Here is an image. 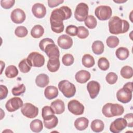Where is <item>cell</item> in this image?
Instances as JSON below:
<instances>
[{
	"mask_svg": "<svg viewBox=\"0 0 133 133\" xmlns=\"http://www.w3.org/2000/svg\"><path fill=\"white\" fill-rule=\"evenodd\" d=\"M127 122L124 118H118L111 123L110 130L113 133H119L127 127Z\"/></svg>",
	"mask_w": 133,
	"mask_h": 133,
	"instance_id": "obj_11",
	"label": "cell"
},
{
	"mask_svg": "<svg viewBox=\"0 0 133 133\" xmlns=\"http://www.w3.org/2000/svg\"><path fill=\"white\" fill-rule=\"evenodd\" d=\"M77 37L81 39H85L89 35V31L85 27L83 26H79L78 27Z\"/></svg>",
	"mask_w": 133,
	"mask_h": 133,
	"instance_id": "obj_41",
	"label": "cell"
},
{
	"mask_svg": "<svg viewBox=\"0 0 133 133\" xmlns=\"http://www.w3.org/2000/svg\"><path fill=\"white\" fill-rule=\"evenodd\" d=\"M57 43L60 48L63 49H68L73 45V39L69 36L66 34H63L58 37Z\"/></svg>",
	"mask_w": 133,
	"mask_h": 133,
	"instance_id": "obj_14",
	"label": "cell"
},
{
	"mask_svg": "<svg viewBox=\"0 0 133 133\" xmlns=\"http://www.w3.org/2000/svg\"><path fill=\"white\" fill-rule=\"evenodd\" d=\"M18 70L17 67L14 65H10L5 70V74L7 77L12 78L16 77L18 74Z\"/></svg>",
	"mask_w": 133,
	"mask_h": 133,
	"instance_id": "obj_31",
	"label": "cell"
},
{
	"mask_svg": "<svg viewBox=\"0 0 133 133\" xmlns=\"http://www.w3.org/2000/svg\"><path fill=\"white\" fill-rule=\"evenodd\" d=\"M119 42L118 38L115 36H110L106 40V43L108 47L112 48H115L118 45Z\"/></svg>",
	"mask_w": 133,
	"mask_h": 133,
	"instance_id": "obj_36",
	"label": "cell"
},
{
	"mask_svg": "<svg viewBox=\"0 0 133 133\" xmlns=\"http://www.w3.org/2000/svg\"><path fill=\"white\" fill-rule=\"evenodd\" d=\"M69 111L75 115H80L84 112V106L77 100H71L68 104Z\"/></svg>",
	"mask_w": 133,
	"mask_h": 133,
	"instance_id": "obj_9",
	"label": "cell"
},
{
	"mask_svg": "<svg viewBox=\"0 0 133 133\" xmlns=\"http://www.w3.org/2000/svg\"><path fill=\"white\" fill-rule=\"evenodd\" d=\"M58 123V118L54 115L51 118L47 119L44 120V125L46 128L50 129L55 128L56 127Z\"/></svg>",
	"mask_w": 133,
	"mask_h": 133,
	"instance_id": "obj_34",
	"label": "cell"
},
{
	"mask_svg": "<svg viewBox=\"0 0 133 133\" xmlns=\"http://www.w3.org/2000/svg\"><path fill=\"white\" fill-rule=\"evenodd\" d=\"M51 43H55L54 41L49 38H45L42 39L39 43V48L43 51H45V49L46 46Z\"/></svg>",
	"mask_w": 133,
	"mask_h": 133,
	"instance_id": "obj_44",
	"label": "cell"
},
{
	"mask_svg": "<svg viewBox=\"0 0 133 133\" xmlns=\"http://www.w3.org/2000/svg\"><path fill=\"white\" fill-rule=\"evenodd\" d=\"M112 11L109 6L101 5L96 7L95 10V14L97 18L101 21L107 20L112 16Z\"/></svg>",
	"mask_w": 133,
	"mask_h": 133,
	"instance_id": "obj_5",
	"label": "cell"
},
{
	"mask_svg": "<svg viewBox=\"0 0 133 133\" xmlns=\"http://www.w3.org/2000/svg\"><path fill=\"white\" fill-rule=\"evenodd\" d=\"M84 23L85 25L90 29L95 28L97 24V20L92 15H88L84 20Z\"/></svg>",
	"mask_w": 133,
	"mask_h": 133,
	"instance_id": "obj_33",
	"label": "cell"
},
{
	"mask_svg": "<svg viewBox=\"0 0 133 133\" xmlns=\"http://www.w3.org/2000/svg\"><path fill=\"white\" fill-rule=\"evenodd\" d=\"M111 103H107L105 105H103L102 109V114L105 116L106 117H111V116L110 113V106Z\"/></svg>",
	"mask_w": 133,
	"mask_h": 133,
	"instance_id": "obj_48",
	"label": "cell"
},
{
	"mask_svg": "<svg viewBox=\"0 0 133 133\" xmlns=\"http://www.w3.org/2000/svg\"><path fill=\"white\" fill-rule=\"evenodd\" d=\"M82 62L85 67L88 68L93 66L95 63L94 57L89 54H85L83 56Z\"/></svg>",
	"mask_w": 133,
	"mask_h": 133,
	"instance_id": "obj_28",
	"label": "cell"
},
{
	"mask_svg": "<svg viewBox=\"0 0 133 133\" xmlns=\"http://www.w3.org/2000/svg\"><path fill=\"white\" fill-rule=\"evenodd\" d=\"M48 2V6L50 8H54L55 7L60 4L63 3L64 2L63 0H54V1H51V0H49L47 1Z\"/></svg>",
	"mask_w": 133,
	"mask_h": 133,
	"instance_id": "obj_49",
	"label": "cell"
},
{
	"mask_svg": "<svg viewBox=\"0 0 133 133\" xmlns=\"http://www.w3.org/2000/svg\"><path fill=\"white\" fill-rule=\"evenodd\" d=\"M89 124V120L84 117L77 118L74 122V126L77 130H84L86 129Z\"/></svg>",
	"mask_w": 133,
	"mask_h": 133,
	"instance_id": "obj_22",
	"label": "cell"
},
{
	"mask_svg": "<svg viewBox=\"0 0 133 133\" xmlns=\"http://www.w3.org/2000/svg\"><path fill=\"white\" fill-rule=\"evenodd\" d=\"M47 67L48 70L51 72H57L60 67V61L59 58L49 59Z\"/></svg>",
	"mask_w": 133,
	"mask_h": 133,
	"instance_id": "obj_23",
	"label": "cell"
},
{
	"mask_svg": "<svg viewBox=\"0 0 133 133\" xmlns=\"http://www.w3.org/2000/svg\"><path fill=\"white\" fill-rule=\"evenodd\" d=\"M31 130L34 132H39L43 128V125L42 121L35 119L32 121L30 125Z\"/></svg>",
	"mask_w": 133,
	"mask_h": 133,
	"instance_id": "obj_29",
	"label": "cell"
},
{
	"mask_svg": "<svg viewBox=\"0 0 133 133\" xmlns=\"http://www.w3.org/2000/svg\"><path fill=\"white\" fill-rule=\"evenodd\" d=\"M15 1L14 0H1V6L5 9H8L11 8L15 4Z\"/></svg>",
	"mask_w": 133,
	"mask_h": 133,
	"instance_id": "obj_45",
	"label": "cell"
},
{
	"mask_svg": "<svg viewBox=\"0 0 133 133\" xmlns=\"http://www.w3.org/2000/svg\"><path fill=\"white\" fill-rule=\"evenodd\" d=\"M49 59L59 58L60 56V52L58 47L55 43H51L46 46L44 51Z\"/></svg>",
	"mask_w": 133,
	"mask_h": 133,
	"instance_id": "obj_16",
	"label": "cell"
},
{
	"mask_svg": "<svg viewBox=\"0 0 133 133\" xmlns=\"http://www.w3.org/2000/svg\"><path fill=\"white\" fill-rule=\"evenodd\" d=\"M118 79V76L117 75V74L114 73V72H109L105 77V79L107 82L110 84V85H112V84H114L117 81Z\"/></svg>",
	"mask_w": 133,
	"mask_h": 133,
	"instance_id": "obj_42",
	"label": "cell"
},
{
	"mask_svg": "<svg viewBox=\"0 0 133 133\" xmlns=\"http://www.w3.org/2000/svg\"><path fill=\"white\" fill-rule=\"evenodd\" d=\"M74 61V57L70 54H65L62 58V63L65 66H70L72 65Z\"/></svg>",
	"mask_w": 133,
	"mask_h": 133,
	"instance_id": "obj_39",
	"label": "cell"
},
{
	"mask_svg": "<svg viewBox=\"0 0 133 133\" xmlns=\"http://www.w3.org/2000/svg\"><path fill=\"white\" fill-rule=\"evenodd\" d=\"M29 63L34 67L40 68L45 63V58L43 55L38 52H31L27 57Z\"/></svg>",
	"mask_w": 133,
	"mask_h": 133,
	"instance_id": "obj_6",
	"label": "cell"
},
{
	"mask_svg": "<svg viewBox=\"0 0 133 133\" xmlns=\"http://www.w3.org/2000/svg\"><path fill=\"white\" fill-rule=\"evenodd\" d=\"M26 16L24 11L20 9L17 8L12 11L10 15V18L13 22L20 24L23 23L25 20Z\"/></svg>",
	"mask_w": 133,
	"mask_h": 133,
	"instance_id": "obj_12",
	"label": "cell"
},
{
	"mask_svg": "<svg viewBox=\"0 0 133 133\" xmlns=\"http://www.w3.org/2000/svg\"><path fill=\"white\" fill-rule=\"evenodd\" d=\"M90 73L86 70H80L78 71L75 75L76 81L80 84H84L86 83L90 78Z\"/></svg>",
	"mask_w": 133,
	"mask_h": 133,
	"instance_id": "obj_18",
	"label": "cell"
},
{
	"mask_svg": "<svg viewBox=\"0 0 133 133\" xmlns=\"http://www.w3.org/2000/svg\"><path fill=\"white\" fill-rule=\"evenodd\" d=\"M92 50L93 52L97 55L102 54L104 51V44L101 41H95L92 44Z\"/></svg>",
	"mask_w": 133,
	"mask_h": 133,
	"instance_id": "obj_24",
	"label": "cell"
},
{
	"mask_svg": "<svg viewBox=\"0 0 133 133\" xmlns=\"http://www.w3.org/2000/svg\"><path fill=\"white\" fill-rule=\"evenodd\" d=\"M124 112V107L117 103H111L110 106V113L112 117L119 116L123 114Z\"/></svg>",
	"mask_w": 133,
	"mask_h": 133,
	"instance_id": "obj_19",
	"label": "cell"
},
{
	"mask_svg": "<svg viewBox=\"0 0 133 133\" xmlns=\"http://www.w3.org/2000/svg\"><path fill=\"white\" fill-rule=\"evenodd\" d=\"M108 24L109 32L113 34L125 33L129 29V24L127 21L116 16L111 18Z\"/></svg>",
	"mask_w": 133,
	"mask_h": 133,
	"instance_id": "obj_2",
	"label": "cell"
},
{
	"mask_svg": "<svg viewBox=\"0 0 133 133\" xmlns=\"http://www.w3.org/2000/svg\"><path fill=\"white\" fill-rule=\"evenodd\" d=\"M115 55L119 60H124L128 57L129 55V51L127 48L121 47L116 49Z\"/></svg>",
	"mask_w": 133,
	"mask_h": 133,
	"instance_id": "obj_27",
	"label": "cell"
},
{
	"mask_svg": "<svg viewBox=\"0 0 133 133\" xmlns=\"http://www.w3.org/2000/svg\"><path fill=\"white\" fill-rule=\"evenodd\" d=\"M0 100H3L6 98L7 95H8V89L7 87L3 85H0Z\"/></svg>",
	"mask_w": 133,
	"mask_h": 133,
	"instance_id": "obj_46",
	"label": "cell"
},
{
	"mask_svg": "<svg viewBox=\"0 0 133 133\" xmlns=\"http://www.w3.org/2000/svg\"><path fill=\"white\" fill-rule=\"evenodd\" d=\"M98 65L101 70L106 71L109 68L110 63L106 58L101 57L98 61Z\"/></svg>",
	"mask_w": 133,
	"mask_h": 133,
	"instance_id": "obj_37",
	"label": "cell"
},
{
	"mask_svg": "<svg viewBox=\"0 0 133 133\" xmlns=\"http://www.w3.org/2000/svg\"><path fill=\"white\" fill-rule=\"evenodd\" d=\"M32 12L36 18L41 19L44 18L46 15V8L43 4L37 3L33 5Z\"/></svg>",
	"mask_w": 133,
	"mask_h": 133,
	"instance_id": "obj_15",
	"label": "cell"
},
{
	"mask_svg": "<svg viewBox=\"0 0 133 133\" xmlns=\"http://www.w3.org/2000/svg\"><path fill=\"white\" fill-rule=\"evenodd\" d=\"M28 31L26 27L24 26H19L16 28L15 31V35L18 37H24L27 35Z\"/></svg>",
	"mask_w": 133,
	"mask_h": 133,
	"instance_id": "obj_38",
	"label": "cell"
},
{
	"mask_svg": "<svg viewBox=\"0 0 133 133\" xmlns=\"http://www.w3.org/2000/svg\"><path fill=\"white\" fill-rule=\"evenodd\" d=\"M44 33V28L39 25L37 24L34 25L31 31V36L35 38H38L42 37Z\"/></svg>",
	"mask_w": 133,
	"mask_h": 133,
	"instance_id": "obj_26",
	"label": "cell"
},
{
	"mask_svg": "<svg viewBox=\"0 0 133 133\" xmlns=\"http://www.w3.org/2000/svg\"><path fill=\"white\" fill-rule=\"evenodd\" d=\"M49 83V76L44 73L39 74L35 79V83L37 86L41 88H44L47 86Z\"/></svg>",
	"mask_w": 133,
	"mask_h": 133,
	"instance_id": "obj_21",
	"label": "cell"
},
{
	"mask_svg": "<svg viewBox=\"0 0 133 133\" xmlns=\"http://www.w3.org/2000/svg\"><path fill=\"white\" fill-rule=\"evenodd\" d=\"M0 62H1V74H2V72H3V68H5V63H4L3 61H1Z\"/></svg>",
	"mask_w": 133,
	"mask_h": 133,
	"instance_id": "obj_50",
	"label": "cell"
},
{
	"mask_svg": "<svg viewBox=\"0 0 133 133\" xmlns=\"http://www.w3.org/2000/svg\"><path fill=\"white\" fill-rule=\"evenodd\" d=\"M58 89L54 86H48L45 89V97L48 100H51L58 96Z\"/></svg>",
	"mask_w": 133,
	"mask_h": 133,
	"instance_id": "obj_20",
	"label": "cell"
},
{
	"mask_svg": "<svg viewBox=\"0 0 133 133\" xmlns=\"http://www.w3.org/2000/svg\"><path fill=\"white\" fill-rule=\"evenodd\" d=\"M18 66L20 71L23 73H26L29 72L32 68V66L29 63L27 59H24L22 60L19 62Z\"/></svg>",
	"mask_w": 133,
	"mask_h": 133,
	"instance_id": "obj_35",
	"label": "cell"
},
{
	"mask_svg": "<svg viewBox=\"0 0 133 133\" xmlns=\"http://www.w3.org/2000/svg\"><path fill=\"white\" fill-rule=\"evenodd\" d=\"M25 91V86L23 84H20L18 86L14 87L12 90L11 92L14 96H18L23 94Z\"/></svg>",
	"mask_w": 133,
	"mask_h": 133,
	"instance_id": "obj_40",
	"label": "cell"
},
{
	"mask_svg": "<svg viewBox=\"0 0 133 133\" xmlns=\"http://www.w3.org/2000/svg\"><path fill=\"white\" fill-rule=\"evenodd\" d=\"M71 16V9L68 6H63L52 10L50 17L52 31L56 33L62 32L64 28L63 21L69 19Z\"/></svg>",
	"mask_w": 133,
	"mask_h": 133,
	"instance_id": "obj_1",
	"label": "cell"
},
{
	"mask_svg": "<svg viewBox=\"0 0 133 133\" xmlns=\"http://www.w3.org/2000/svg\"><path fill=\"white\" fill-rule=\"evenodd\" d=\"M124 118L126 119L127 125V126L129 127H132L133 126V114L132 113L126 114Z\"/></svg>",
	"mask_w": 133,
	"mask_h": 133,
	"instance_id": "obj_47",
	"label": "cell"
},
{
	"mask_svg": "<svg viewBox=\"0 0 133 133\" xmlns=\"http://www.w3.org/2000/svg\"><path fill=\"white\" fill-rule=\"evenodd\" d=\"M65 32L68 35L72 36H76L78 33V27L74 25H69L66 27Z\"/></svg>",
	"mask_w": 133,
	"mask_h": 133,
	"instance_id": "obj_43",
	"label": "cell"
},
{
	"mask_svg": "<svg viewBox=\"0 0 133 133\" xmlns=\"http://www.w3.org/2000/svg\"><path fill=\"white\" fill-rule=\"evenodd\" d=\"M120 73L123 78L125 79H129L132 77L133 69L130 66L125 65L121 69Z\"/></svg>",
	"mask_w": 133,
	"mask_h": 133,
	"instance_id": "obj_32",
	"label": "cell"
},
{
	"mask_svg": "<svg viewBox=\"0 0 133 133\" xmlns=\"http://www.w3.org/2000/svg\"><path fill=\"white\" fill-rule=\"evenodd\" d=\"M127 1H123V2H122V1H114V2H115V3H124V2H126Z\"/></svg>",
	"mask_w": 133,
	"mask_h": 133,
	"instance_id": "obj_51",
	"label": "cell"
},
{
	"mask_svg": "<svg viewBox=\"0 0 133 133\" xmlns=\"http://www.w3.org/2000/svg\"><path fill=\"white\" fill-rule=\"evenodd\" d=\"M50 107L56 114H62L65 110L64 103L60 99H57L53 101L51 103Z\"/></svg>",
	"mask_w": 133,
	"mask_h": 133,
	"instance_id": "obj_17",
	"label": "cell"
},
{
	"mask_svg": "<svg viewBox=\"0 0 133 133\" xmlns=\"http://www.w3.org/2000/svg\"><path fill=\"white\" fill-rule=\"evenodd\" d=\"M132 82L127 83L122 88L117 91V99L123 103H127L130 102L132 98Z\"/></svg>",
	"mask_w": 133,
	"mask_h": 133,
	"instance_id": "obj_3",
	"label": "cell"
},
{
	"mask_svg": "<svg viewBox=\"0 0 133 133\" xmlns=\"http://www.w3.org/2000/svg\"><path fill=\"white\" fill-rule=\"evenodd\" d=\"M90 127L93 131L96 132H100L103 130L104 128V124L102 121L96 119L92 121Z\"/></svg>",
	"mask_w": 133,
	"mask_h": 133,
	"instance_id": "obj_25",
	"label": "cell"
},
{
	"mask_svg": "<svg viewBox=\"0 0 133 133\" xmlns=\"http://www.w3.org/2000/svg\"><path fill=\"white\" fill-rule=\"evenodd\" d=\"M23 105V102L22 99L19 97H15L10 98L7 101L5 107L8 112H12L22 108Z\"/></svg>",
	"mask_w": 133,
	"mask_h": 133,
	"instance_id": "obj_10",
	"label": "cell"
},
{
	"mask_svg": "<svg viewBox=\"0 0 133 133\" xmlns=\"http://www.w3.org/2000/svg\"><path fill=\"white\" fill-rule=\"evenodd\" d=\"M21 112L25 117L33 118L36 117L38 114V108L32 103H25L21 109Z\"/></svg>",
	"mask_w": 133,
	"mask_h": 133,
	"instance_id": "obj_8",
	"label": "cell"
},
{
	"mask_svg": "<svg viewBox=\"0 0 133 133\" xmlns=\"http://www.w3.org/2000/svg\"><path fill=\"white\" fill-rule=\"evenodd\" d=\"M88 6L85 3H80L76 7L74 12L75 18L79 22L84 21L88 14Z\"/></svg>",
	"mask_w": 133,
	"mask_h": 133,
	"instance_id": "obj_7",
	"label": "cell"
},
{
	"mask_svg": "<svg viewBox=\"0 0 133 133\" xmlns=\"http://www.w3.org/2000/svg\"><path fill=\"white\" fill-rule=\"evenodd\" d=\"M55 113L51 107L44 106L42 110V116L44 120L48 119L53 117Z\"/></svg>",
	"mask_w": 133,
	"mask_h": 133,
	"instance_id": "obj_30",
	"label": "cell"
},
{
	"mask_svg": "<svg viewBox=\"0 0 133 133\" xmlns=\"http://www.w3.org/2000/svg\"><path fill=\"white\" fill-rule=\"evenodd\" d=\"M58 88L66 98L73 97L76 92L75 85L68 80L61 81L58 83Z\"/></svg>",
	"mask_w": 133,
	"mask_h": 133,
	"instance_id": "obj_4",
	"label": "cell"
},
{
	"mask_svg": "<svg viewBox=\"0 0 133 133\" xmlns=\"http://www.w3.org/2000/svg\"><path fill=\"white\" fill-rule=\"evenodd\" d=\"M87 89L89 92L90 97L95 99L99 94L100 89V84L95 81H91L88 83Z\"/></svg>",
	"mask_w": 133,
	"mask_h": 133,
	"instance_id": "obj_13",
	"label": "cell"
}]
</instances>
